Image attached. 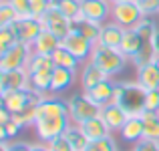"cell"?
Segmentation results:
<instances>
[{"label":"cell","mask_w":159,"mask_h":151,"mask_svg":"<svg viewBox=\"0 0 159 151\" xmlns=\"http://www.w3.org/2000/svg\"><path fill=\"white\" fill-rule=\"evenodd\" d=\"M145 93L147 91L137 81L115 83V97L113 103L121 105L129 115H141L145 111Z\"/></svg>","instance_id":"6da1fadb"},{"label":"cell","mask_w":159,"mask_h":151,"mask_svg":"<svg viewBox=\"0 0 159 151\" xmlns=\"http://www.w3.org/2000/svg\"><path fill=\"white\" fill-rule=\"evenodd\" d=\"M89 61L95 66H99L101 71H105L109 77H113V75H119L127 66L129 58L119 48H109V47H103V44H95Z\"/></svg>","instance_id":"7a4b0ae2"},{"label":"cell","mask_w":159,"mask_h":151,"mask_svg":"<svg viewBox=\"0 0 159 151\" xmlns=\"http://www.w3.org/2000/svg\"><path fill=\"white\" fill-rule=\"evenodd\" d=\"M66 103H69V117H70V121L77 123V125H81V123H85V121L93 119V117L101 115V109H103L101 105L95 103L85 91L73 95Z\"/></svg>","instance_id":"3957f363"},{"label":"cell","mask_w":159,"mask_h":151,"mask_svg":"<svg viewBox=\"0 0 159 151\" xmlns=\"http://www.w3.org/2000/svg\"><path fill=\"white\" fill-rule=\"evenodd\" d=\"M73 123L69 115H54V117H39L34 121V131L43 143H48L54 137L62 135Z\"/></svg>","instance_id":"277c9868"},{"label":"cell","mask_w":159,"mask_h":151,"mask_svg":"<svg viewBox=\"0 0 159 151\" xmlns=\"http://www.w3.org/2000/svg\"><path fill=\"white\" fill-rule=\"evenodd\" d=\"M30 57H32V44H26V43L14 44L12 48H8L6 53L0 54V73L26 69Z\"/></svg>","instance_id":"5b68a950"},{"label":"cell","mask_w":159,"mask_h":151,"mask_svg":"<svg viewBox=\"0 0 159 151\" xmlns=\"http://www.w3.org/2000/svg\"><path fill=\"white\" fill-rule=\"evenodd\" d=\"M143 10L139 8V4L135 0H123V2L113 4L111 20H115L117 24H121L123 28H133L141 18H143Z\"/></svg>","instance_id":"8992f818"},{"label":"cell","mask_w":159,"mask_h":151,"mask_svg":"<svg viewBox=\"0 0 159 151\" xmlns=\"http://www.w3.org/2000/svg\"><path fill=\"white\" fill-rule=\"evenodd\" d=\"M40 22H43V26L47 28V30H51L52 34L58 36V39H65V36L70 32V26H73V22L58 10V6H54V2H52V6L44 12V16L40 18Z\"/></svg>","instance_id":"52a82bcc"},{"label":"cell","mask_w":159,"mask_h":151,"mask_svg":"<svg viewBox=\"0 0 159 151\" xmlns=\"http://www.w3.org/2000/svg\"><path fill=\"white\" fill-rule=\"evenodd\" d=\"M61 44L66 50H70V53L83 62H87L91 58V53H93V47H95L93 40H89L87 36L79 34V32H75V30H70L65 39H61Z\"/></svg>","instance_id":"ba28073f"},{"label":"cell","mask_w":159,"mask_h":151,"mask_svg":"<svg viewBox=\"0 0 159 151\" xmlns=\"http://www.w3.org/2000/svg\"><path fill=\"white\" fill-rule=\"evenodd\" d=\"M83 2V18L95 20L99 24H105L111 20L113 4L109 0H81Z\"/></svg>","instance_id":"9c48e42d"},{"label":"cell","mask_w":159,"mask_h":151,"mask_svg":"<svg viewBox=\"0 0 159 151\" xmlns=\"http://www.w3.org/2000/svg\"><path fill=\"white\" fill-rule=\"evenodd\" d=\"M12 28H14V32H16L20 43H26V44H32L36 40V36L44 30L40 18H34V16H30V18H20V20H16V22H12Z\"/></svg>","instance_id":"30bf717a"},{"label":"cell","mask_w":159,"mask_h":151,"mask_svg":"<svg viewBox=\"0 0 159 151\" xmlns=\"http://www.w3.org/2000/svg\"><path fill=\"white\" fill-rule=\"evenodd\" d=\"M26 87H30V73L26 69L0 73V95L8 93V91L26 89Z\"/></svg>","instance_id":"8fae6325"},{"label":"cell","mask_w":159,"mask_h":151,"mask_svg":"<svg viewBox=\"0 0 159 151\" xmlns=\"http://www.w3.org/2000/svg\"><path fill=\"white\" fill-rule=\"evenodd\" d=\"M149 44H151V43H147V40L141 39L139 32H137L135 28H125V34H123V40H121L119 50L129 58V61H133V58H135L137 54L143 53Z\"/></svg>","instance_id":"7c38bea8"},{"label":"cell","mask_w":159,"mask_h":151,"mask_svg":"<svg viewBox=\"0 0 159 151\" xmlns=\"http://www.w3.org/2000/svg\"><path fill=\"white\" fill-rule=\"evenodd\" d=\"M101 117L105 119V123L109 125V129H111V133H115V131H121L123 129V125L127 123V119L131 115H129L127 111H125L121 105H117V103H107V105H103V109H101Z\"/></svg>","instance_id":"4fadbf2b"},{"label":"cell","mask_w":159,"mask_h":151,"mask_svg":"<svg viewBox=\"0 0 159 151\" xmlns=\"http://www.w3.org/2000/svg\"><path fill=\"white\" fill-rule=\"evenodd\" d=\"M105 79H111L105 71H101L99 66H95L91 61L83 62L81 66V75H79V83H81V91H91L93 87H97L101 81H105Z\"/></svg>","instance_id":"5bb4252c"},{"label":"cell","mask_w":159,"mask_h":151,"mask_svg":"<svg viewBox=\"0 0 159 151\" xmlns=\"http://www.w3.org/2000/svg\"><path fill=\"white\" fill-rule=\"evenodd\" d=\"M123 34H125V28L121 24H117L115 20H109V22H105L101 26V36H99V40L95 44H103V47H109V48H119Z\"/></svg>","instance_id":"9a60e30c"},{"label":"cell","mask_w":159,"mask_h":151,"mask_svg":"<svg viewBox=\"0 0 159 151\" xmlns=\"http://www.w3.org/2000/svg\"><path fill=\"white\" fill-rule=\"evenodd\" d=\"M137 83L143 87L145 91H153L159 89V69L153 61H147L143 65L137 66Z\"/></svg>","instance_id":"2e32d148"},{"label":"cell","mask_w":159,"mask_h":151,"mask_svg":"<svg viewBox=\"0 0 159 151\" xmlns=\"http://www.w3.org/2000/svg\"><path fill=\"white\" fill-rule=\"evenodd\" d=\"M77 81V71L62 69V66H54L52 71V83H51V95H58L62 91L70 89Z\"/></svg>","instance_id":"e0dca14e"},{"label":"cell","mask_w":159,"mask_h":151,"mask_svg":"<svg viewBox=\"0 0 159 151\" xmlns=\"http://www.w3.org/2000/svg\"><path fill=\"white\" fill-rule=\"evenodd\" d=\"M119 135L123 137L127 143H137L145 137V127H143V119L139 115H131L127 119V123L123 125V129L119 131Z\"/></svg>","instance_id":"ac0fdd59"},{"label":"cell","mask_w":159,"mask_h":151,"mask_svg":"<svg viewBox=\"0 0 159 151\" xmlns=\"http://www.w3.org/2000/svg\"><path fill=\"white\" fill-rule=\"evenodd\" d=\"M58 47H61V39H58L57 34H52L51 30H47V28H44V30L40 32L39 36H36V40L32 43V53L51 57V54H52Z\"/></svg>","instance_id":"d6986e66"},{"label":"cell","mask_w":159,"mask_h":151,"mask_svg":"<svg viewBox=\"0 0 159 151\" xmlns=\"http://www.w3.org/2000/svg\"><path fill=\"white\" fill-rule=\"evenodd\" d=\"M87 95H89L95 103H99L103 107V105L111 103L113 97H115V83H113L111 79H105V81H101L97 87H93L91 91H87Z\"/></svg>","instance_id":"ffe728a7"},{"label":"cell","mask_w":159,"mask_h":151,"mask_svg":"<svg viewBox=\"0 0 159 151\" xmlns=\"http://www.w3.org/2000/svg\"><path fill=\"white\" fill-rule=\"evenodd\" d=\"M81 129L85 131V135L89 137V139H101V137L111 135V129H109V125L105 123V119H103L101 115L81 123Z\"/></svg>","instance_id":"44dd1931"},{"label":"cell","mask_w":159,"mask_h":151,"mask_svg":"<svg viewBox=\"0 0 159 151\" xmlns=\"http://www.w3.org/2000/svg\"><path fill=\"white\" fill-rule=\"evenodd\" d=\"M52 61H54V66H62V69H70V71H79L83 66V61H79L70 50H66L65 47H58L54 53L51 54Z\"/></svg>","instance_id":"7402d4cb"},{"label":"cell","mask_w":159,"mask_h":151,"mask_svg":"<svg viewBox=\"0 0 159 151\" xmlns=\"http://www.w3.org/2000/svg\"><path fill=\"white\" fill-rule=\"evenodd\" d=\"M101 26H103V24L95 22V20L81 18V20H75V22H73L70 30H75V32H79V34L87 36V39L93 40V43H97L99 36H101Z\"/></svg>","instance_id":"603a6c76"},{"label":"cell","mask_w":159,"mask_h":151,"mask_svg":"<svg viewBox=\"0 0 159 151\" xmlns=\"http://www.w3.org/2000/svg\"><path fill=\"white\" fill-rule=\"evenodd\" d=\"M65 137L69 139L70 147H73V151H87V147H89V137L85 135V131L81 129V125L77 123H70L69 129L65 131Z\"/></svg>","instance_id":"cb8c5ba5"},{"label":"cell","mask_w":159,"mask_h":151,"mask_svg":"<svg viewBox=\"0 0 159 151\" xmlns=\"http://www.w3.org/2000/svg\"><path fill=\"white\" fill-rule=\"evenodd\" d=\"M54 6H58V10L70 20H81L83 18V2L81 0H52Z\"/></svg>","instance_id":"d4e9b609"},{"label":"cell","mask_w":159,"mask_h":151,"mask_svg":"<svg viewBox=\"0 0 159 151\" xmlns=\"http://www.w3.org/2000/svg\"><path fill=\"white\" fill-rule=\"evenodd\" d=\"M54 71V69H52ZM52 71H39L30 75V87L39 93L51 95V83H52Z\"/></svg>","instance_id":"484cf974"},{"label":"cell","mask_w":159,"mask_h":151,"mask_svg":"<svg viewBox=\"0 0 159 151\" xmlns=\"http://www.w3.org/2000/svg\"><path fill=\"white\" fill-rule=\"evenodd\" d=\"M139 117L143 119L145 137H149V139H157V141H159V113L143 111Z\"/></svg>","instance_id":"4316f807"},{"label":"cell","mask_w":159,"mask_h":151,"mask_svg":"<svg viewBox=\"0 0 159 151\" xmlns=\"http://www.w3.org/2000/svg\"><path fill=\"white\" fill-rule=\"evenodd\" d=\"M54 69V61H52V57H47V54H36V53H32V57H30V61H28V66H26V71L28 73H39V71H52Z\"/></svg>","instance_id":"83f0119b"},{"label":"cell","mask_w":159,"mask_h":151,"mask_svg":"<svg viewBox=\"0 0 159 151\" xmlns=\"http://www.w3.org/2000/svg\"><path fill=\"white\" fill-rule=\"evenodd\" d=\"M133 28H135V30L139 32V36H141L143 40H147V43H151L159 26H157V22H155V20L151 18V16H143V18H141L139 22H137L135 26H133Z\"/></svg>","instance_id":"f1b7e54d"},{"label":"cell","mask_w":159,"mask_h":151,"mask_svg":"<svg viewBox=\"0 0 159 151\" xmlns=\"http://www.w3.org/2000/svg\"><path fill=\"white\" fill-rule=\"evenodd\" d=\"M12 119H14L20 127H34V121H36V105H28V107H24L22 111L12 113Z\"/></svg>","instance_id":"f546056e"},{"label":"cell","mask_w":159,"mask_h":151,"mask_svg":"<svg viewBox=\"0 0 159 151\" xmlns=\"http://www.w3.org/2000/svg\"><path fill=\"white\" fill-rule=\"evenodd\" d=\"M18 36H16L14 28H12V24H8V26H0V54L6 53L8 48H12L14 44H18Z\"/></svg>","instance_id":"4dcf8cb0"},{"label":"cell","mask_w":159,"mask_h":151,"mask_svg":"<svg viewBox=\"0 0 159 151\" xmlns=\"http://www.w3.org/2000/svg\"><path fill=\"white\" fill-rule=\"evenodd\" d=\"M87 151H117V143H115L113 133L107 137H101V139H91Z\"/></svg>","instance_id":"1f68e13d"},{"label":"cell","mask_w":159,"mask_h":151,"mask_svg":"<svg viewBox=\"0 0 159 151\" xmlns=\"http://www.w3.org/2000/svg\"><path fill=\"white\" fill-rule=\"evenodd\" d=\"M16 20H18V14L14 12V8L6 0H0V26H8Z\"/></svg>","instance_id":"d6a6232c"},{"label":"cell","mask_w":159,"mask_h":151,"mask_svg":"<svg viewBox=\"0 0 159 151\" xmlns=\"http://www.w3.org/2000/svg\"><path fill=\"white\" fill-rule=\"evenodd\" d=\"M6 2L14 8V12L18 14V20L20 18H30V16H32V12H30V0H6Z\"/></svg>","instance_id":"836d02e7"},{"label":"cell","mask_w":159,"mask_h":151,"mask_svg":"<svg viewBox=\"0 0 159 151\" xmlns=\"http://www.w3.org/2000/svg\"><path fill=\"white\" fill-rule=\"evenodd\" d=\"M20 125L10 117V121H6L4 125H0V141H8L10 137H16V133L20 131Z\"/></svg>","instance_id":"e575fe53"},{"label":"cell","mask_w":159,"mask_h":151,"mask_svg":"<svg viewBox=\"0 0 159 151\" xmlns=\"http://www.w3.org/2000/svg\"><path fill=\"white\" fill-rule=\"evenodd\" d=\"M52 6V0H30V12L34 18H43L44 12Z\"/></svg>","instance_id":"d590c367"},{"label":"cell","mask_w":159,"mask_h":151,"mask_svg":"<svg viewBox=\"0 0 159 151\" xmlns=\"http://www.w3.org/2000/svg\"><path fill=\"white\" fill-rule=\"evenodd\" d=\"M145 111L159 113V89H153V91L145 93Z\"/></svg>","instance_id":"8d00e7d4"},{"label":"cell","mask_w":159,"mask_h":151,"mask_svg":"<svg viewBox=\"0 0 159 151\" xmlns=\"http://www.w3.org/2000/svg\"><path fill=\"white\" fill-rule=\"evenodd\" d=\"M47 145H48V149H51V151H73L69 139L65 137V133H62V135H58V137H54V139H51Z\"/></svg>","instance_id":"74e56055"},{"label":"cell","mask_w":159,"mask_h":151,"mask_svg":"<svg viewBox=\"0 0 159 151\" xmlns=\"http://www.w3.org/2000/svg\"><path fill=\"white\" fill-rule=\"evenodd\" d=\"M133 151H159V141L157 139H149V137H143L141 141L133 143Z\"/></svg>","instance_id":"f35d334b"},{"label":"cell","mask_w":159,"mask_h":151,"mask_svg":"<svg viewBox=\"0 0 159 151\" xmlns=\"http://www.w3.org/2000/svg\"><path fill=\"white\" fill-rule=\"evenodd\" d=\"M137 4H139V8L143 10L145 16H157L159 12V0H135Z\"/></svg>","instance_id":"ab89813d"},{"label":"cell","mask_w":159,"mask_h":151,"mask_svg":"<svg viewBox=\"0 0 159 151\" xmlns=\"http://www.w3.org/2000/svg\"><path fill=\"white\" fill-rule=\"evenodd\" d=\"M0 147H2V151H30V143H26V141H14V143L0 141Z\"/></svg>","instance_id":"60d3db41"},{"label":"cell","mask_w":159,"mask_h":151,"mask_svg":"<svg viewBox=\"0 0 159 151\" xmlns=\"http://www.w3.org/2000/svg\"><path fill=\"white\" fill-rule=\"evenodd\" d=\"M30 151H51V149H48L47 143L40 141V143H30Z\"/></svg>","instance_id":"b9f144b4"},{"label":"cell","mask_w":159,"mask_h":151,"mask_svg":"<svg viewBox=\"0 0 159 151\" xmlns=\"http://www.w3.org/2000/svg\"><path fill=\"white\" fill-rule=\"evenodd\" d=\"M151 48H153V53L159 54V28H157L155 36H153V40H151Z\"/></svg>","instance_id":"7bdbcfd3"},{"label":"cell","mask_w":159,"mask_h":151,"mask_svg":"<svg viewBox=\"0 0 159 151\" xmlns=\"http://www.w3.org/2000/svg\"><path fill=\"white\" fill-rule=\"evenodd\" d=\"M153 62H155V65H157V69H159V54H157V53L153 54Z\"/></svg>","instance_id":"ee69618b"},{"label":"cell","mask_w":159,"mask_h":151,"mask_svg":"<svg viewBox=\"0 0 159 151\" xmlns=\"http://www.w3.org/2000/svg\"><path fill=\"white\" fill-rule=\"evenodd\" d=\"M111 4H117V2H123V0H109Z\"/></svg>","instance_id":"f6af8a7d"},{"label":"cell","mask_w":159,"mask_h":151,"mask_svg":"<svg viewBox=\"0 0 159 151\" xmlns=\"http://www.w3.org/2000/svg\"><path fill=\"white\" fill-rule=\"evenodd\" d=\"M157 16H159V12H157Z\"/></svg>","instance_id":"bcb514c9"}]
</instances>
